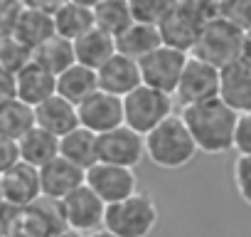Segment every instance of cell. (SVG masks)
Here are the masks:
<instances>
[{
	"label": "cell",
	"mask_w": 251,
	"mask_h": 237,
	"mask_svg": "<svg viewBox=\"0 0 251 237\" xmlns=\"http://www.w3.org/2000/svg\"><path fill=\"white\" fill-rule=\"evenodd\" d=\"M180 116L197 151L209 156H222L234 151V129H236L239 114H234L219 96L185 106Z\"/></svg>",
	"instance_id": "obj_1"
},
{
	"label": "cell",
	"mask_w": 251,
	"mask_h": 237,
	"mask_svg": "<svg viewBox=\"0 0 251 237\" xmlns=\"http://www.w3.org/2000/svg\"><path fill=\"white\" fill-rule=\"evenodd\" d=\"M222 18V3H200V0H173V8L158 25L165 47L192 55L204 25Z\"/></svg>",
	"instance_id": "obj_2"
},
{
	"label": "cell",
	"mask_w": 251,
	"mask_h": 237,
	"mask_svg": "<svg viewBox=\"0 0 251 237\" xmlns=\"http://www.w3.org/2000/svg\"><path fill=\"white\" fill-rule=\"evenodd\" d=\"M197 156V146L182 121V116L175 114L163 121L155 131L146 136V158L163 171H177L192 163Z\"/></svg>",
	"instance_id": "obj_3"
},
{
	"label": "cell",
	"mask_w": 251,
	"mask_h": 237,
	"mask_svg": "<svg viewBox=\"0 0 251 237\" xmlns=\"http://www.w3.org/2000/svg\"><path fill=\"white\" fill-rule=\"evenodd\" d=\"M160 210L158 203L148 193H136L121 203L106 205V222L103 230L113 232L116 237H151L158 227Z\"/></svg>",
	"instance_id": "obj_4"
},
{
	"label": "cell",
	"mask_w": 251,
	"mask_h": 237,
	"mask_svg": "<svg viewBox=\"0 0 251 237\" xmlns=\"http://www.w3.org/2000/svg\"><path fill=\"white\" fill-rule=\"evenodd\" d=\"M123 116L128 129H133L141 136H148L163 121L175 116V99L151 87H138L133 94L123 99Z\"/></svg>",
	"instance_id": "obj_5"
},
{
	"label": "cell",
	"mask_w": 251,
	"mask_h": 237,
	"mask_svg": "<svg viewBox=\"0 0 251 237\" xmlns=\"http://www.w3.org/2000/svg\"><path fill=\"white\" fill-rule=\"evenodd\" d=\"M241 47H244V32L229 20L217 18L204 25L190 57L202 59L217 69H224L226 64L241 59Z\"/></svg>",
	"instance_id": "obj_6"
},
{
	"label": "cell",
	"mask_w": 251,
	"mask_h": 237,
	"mask_svg": "<svg viewBox=\"0 0 251 237\" xmlns=\"http://www.w3.org/2000/svg\"><path fill=\"white\" fill-rule=\"evenodd\" d=\"M187 59H190V55H185V52L170 50L165 45L158 47L153 55H148L146 59L138 62L143 87H151L155 91H163V94L175 96L177 84L182 79V72L187 67Z\"/></svg>",
	"instance_id": "obj_7"
},
{
	"label": "cell",
	"mask_w": 251,
	"mask_h": 237,
	"mask_svg": "<svg viewBox=\"0 0 251 237\" xmlns=\"http://www.w3.org/2000/svg\"><path fill=\"white\" fill-rule=\"evenodd\" d=\"M62 207V217L67 230L81 232V235H94L99 230H103L106 222V203L91 193L86 185H81L79 190H74L69 198H64L59 203Z\"/></svg>",
	"instance_id": "obj_8"
},
{
	"label": "cell",
	"mask_w": 251,
	"mask_h": 237,
	"mask_svg": "<svg viewBox=\"0 0 251 237\" xmlns=\"http://www.w3.org/2000/svg\"><path fill=\"white\" fill-rule=\"evenodd\" d=\"M143 158H146V136L136 134L128 126H118L99 136V163L136 171Z\"/></svg>",
	"instance_id": "obj_9"
},
{
	"label": "cell",
	"mask_w": 251,
	"mask_h": 237,
	"mask_svg": "<svg viewBox=\"0 0 251 237\" xmlns=\"http://www.w3.org/2000/svg\"><path fill=\"white\" fill-rule=\"evenodd\" d=\"M86 188L96 193L106 205L121 203L138 193V178L131 168H118L111 163H96L86 171Z\"/></svg>",
	"instance_id": "obj_10"
},
{
	"label": "cell",
	"mask_w": 251,
	"mask_h": 237,
	"mask_svg": "<svg viewBox=\"0 0 251 237\" xmlns=\"http://www.w3.org/2000/svg\"><path fill=\"white\" fill-rule=\"evenodd\" d=\"M217 96H219V69L202 59L190 57L187 67L182 72V79L177 84V91L173 96L175 104H180L185 109V106H192V104H200L207 99H217Z\"/></svg>",
	"instance_id": "obj_11"
},
{
	"label": "cell",
	"mask_w": 251,
	"mask_h": 237,
	"mask_svg": "<svg viewBox=\"0 0 251 237\" xmlns=\"http://www.w3.org/2000/svg\"><path fill=\"white\" fill-rule=\"evenodd\" d=\"M79 111V126L103 136L118 126H126V116H123V99L106 94V91H96L94 96H89L84 104L76 106Z\"/></svg>",
	"instance_id": "obj_12"
},
{
	"label": "cell",
	"mask_w": 251,
	"mask_h": 237,
	"mask_svg": "<svg viewBox=\"0 0 251 237\" xmlns=\"http://www.w3.org/2000/svg\"><path fill=\"white\" fill-rule=\"evenodd\" d=\"M62 230H67V225H64L59 203L40 198L37 203L18 210V222H15L13 235H18V237H54Z\"/></svg>",
	"instance_id": "obj_13"
},
{
	"label": "cell",
	"mask_w": 251,
	"mask_h": 237,
	"mask_svg": "<svg viewBox=\"0 0 251 237\" xmlns=\"http://www.w3.org/2000/svg\"><path fill=\"white\" fill-rule=\"evenodd\" d=\"M219 99L234 114H251V62L236 59L219 69Z\"/></svg>",
	"instance_id": "obj_14"
},
{
	"label": "cell",
	"mask_w": 251,
	"mask_h": 237,
	"mask_svg": "<svg viewBox=\"0 0 251 237\" xmlns=\"http://www.w3.org/2000/svg\"><path fill=\"white\" fill-rule=\"evenodd\" d=\"M0 195H3L5 205H13V207H27L37 203L42 198L40 171L20 161L5 176H0Z\"/></svg>",
	"instance_id": "obj_15"
},
{
	"label": "cell",
	"mask_w": 251,
	"mask_h": 237,
	"mask_svg": "<svg viewBox=\"0 0 251 237\" xmlns=\"http://www.w3.org/2000/svg\"><path fill=\"white\" fill-rule=\"evenodd\" d=\"M96 77H99V89L106 91V94H113L118 99H126L128 94H133L138 87H143L138 62L123 57L118 52L96 72Z\"/></svg>",
	"instance_id": "obj_16"
},
{
	"label": "cell",
	"mask_w": 251,
	"mask_h": 237,
	"mask_svg": "<svg viewBox=\"0 0 251 237\" xmlns=\"http://www.w3.org/2000/svg\"><path fill=\"white\" fill-rule=\"evenodd\" d=\"M40 185H42V198L62 203L74 190L86 185V173L59 156L50 166L40 168Z\"/></svg>",
	"instance_id": "obj_17"
},
{
	"label": "cell",
	"mask_w": 251,
	"mask_h": 237,
	"mask_svg": "<svg viewBox=\"0 0 251 237\" xmlns=\"http://www.w3.org/2000/svg\"><path fill=\"white\" fill-rule=\"evenodd\" d=\"M54 35H57L54 15H50L40 3H25L20 20H18V28H15V40L35 52L37 47L50 42Z\"/></svg>",
	"instance_id": "obj_18"
},
{
	"label": "cell",
	"mask_w": 251,
	"mask_h": 237,
	"mask_svg": "<svg viewBox=\"0 0 251 237\" xmlns=\"http://www.w3.org/2000/svg\"><path fill=\"white\" fill-rule=\"evenodd\" d=\"M35 121H37V129H42L57 139H64L67 134L79 129V111L67 99L52 96L35 109Z\"/></svg>",
	"instance_id": "obj_19"
},
{
	"label": "cell",
	"mask_w": 251,
	"mask_h": 237,
	"mask_svg": "<svg viewBox=\"0 0 251 237\" xmlns=\"http://www.w3.org/2000/svg\"><path fill=\"white\" fill-rule=\"evenodd\" d=\"M15 87H18V99L25 101L27 106L37 109L40 104H45L47 99L57 96V77L50 74L47 69H42L40 64H27L18 77H15Z\"/></svg>",
	"instance_id": "obj_20"
},
{
	"label": "cell",
	"mask_w": 251,
	"mask_h": 237,
	"mask_svg": "<svg viewBox=\"0 0 251 237\" xmlns=\"http://www.w3.org/2000/svg\"><path fill=\"white\" fill-rule=\"evenodd\" d=\"M96 28L94 20V5L86 3H59V10L54 13V30L59 37L76 42L86 32Z\"/></svg>",
	"instance_id": "obj_21"
},
{
	"label": "cell",
	"mask_w": 251,
	"mask_h": 237,
	"mask_svg": "<svg viewBox=\"0 0 251 237\" xmlns=\"http://www.w3.org/2000/svg\"><path fill=\"white\" fill-rule=\"evenodd\" d=\"M158 47H163L160 32L153 25H143V23H133L121 37H116V52L128 57V59H146L148 55H153Z\"/></svg>",
	"instance_id": "obj_22"
},
{
	"label": "cell",
	"mask_w": 251,
	"mask_h": 237,
	"mask_svg": "<svg viewBox=\"0 0 251 237\" xmlns=\"http://www.w3.org/2000/svg\"><path fill=\"white\" fill-rule=\"evenodd\" d=\"M59 156L86 173L99 163V136L79 126L76 131L59 139Z\"/></svg>",
	"instance_id": "obj_23"
},
{
	"label": "cell",
	"mask_w": 251,
	"mask_h": 237,
	"mask_svg": "<svg viewBox=\"0 0 251 237\" xmlns=\"http://www.w3.org/2000/svg\"><path fill=\"white\" fill-rule=\"evenodd\" d=\"M74 55H76V64L99 72L116 55V40L101 32L99 28H94L91 32H86L84 37L74 42Z\"/></svg>",
	"instance_id": "obj_24"
},
{
	"label": "cell",
	"mask_w": 251,
	"mask_h": 237,
	"mask_svg": "<svg viewBox=\"0 0 251 237\" xmlns=\"http://www.w3.org/2000/svg\"><path fill=\"white\" fill-rule=\"evenodd\" d=\"M99 91V77L94 69L89 67H81V64H74L69 67L64 74L57 77V96L67 99L69 104L79 106L84 104L89 96H94Z\"/></svg>",
	"instance_id": "obj_25"
},
{
	"label": "cell",
	"mask_w": 251,
	"mask_h": 237,
	"mask_svg": "<svg viewBox=\"0 0 251 237\" xmlns=\"http://www.w3.org/2000/svg\"><path fill=\"white\" fill-rule=\"evenodd\" d=\"M18 146H20V161L37 171L50 166L54 158H59V139L37 126L25 139H20Z\"/></svg>",
	"instance_id": "obj_26"
},
{
	"label": "cell",
	"mask_w": 251,
	"mask_h": 237,
	"mask_svg": "<svg viewBox=\"0 0 251 237\" xmlns=\"http://www.w3.org/2000/svg\"><path fill=\"white\" fill-rule=\"evenodd\" d=\"M94 20H96V28L111 35L113 40L121 37L136 23L131 13V3H126V0H101V3H94Z\"/></svg>",
	"instance_id": "obj_27"
},
{
	"label": "cell",
	"mask_w": 251,
	"mask_h": 237,
	"mask_svg": "<svg viewBox=\"0 0 251 237\" xmlns=\"http://www.w3.org/2000/svg\"><path fill=\"white\" fill-rule=\"evenodd\" d=\"M35 126H37V121H35V109L27 106L25 101L13 99V101H5L3 106H0V136L13 139V141H20V139H25Z\"/></svg>",
	"instance_id": "obj_28"
},
{
	"label": "cell",
	"mask_w": 251,
	"mask_h": 237,
	"mask_svg": "<svg viewBox=\"0 0 251 237\" xmlns=\"http://www.w3.org/2000/svg\"><path fill=\"white\" fill-rule=\"evenodd\" d=\"M32 62L40 64L42 69H47L50 74L59 77L64 74L69 67L76 64V55H74V42L54 35L50 42H45L42 47H37L32 52Z\"/></svg>",
	"instance_id": "obj_29"
},
{
	"label": "cell",
	"mask_w": 251,
	"mask_h": 237,
	"mask_svg": "<svg viewBox=\"0 0 251 237\" xmlns=\"http://www.w3.org/2000/svg\"><path fill=\"white\" fill-rule=\"evenodd\" d=\"M27 64H32V50H27L15 37L0 40V72L18 77Z\"/></svg>",
	"instance_id": "obj_30"
},
{
	"label": "cell",
	"mask_w": 251,
	"mask_h": 237,
	"mask_svg": "<svg viewBox=\"0 0 251 237\" xmlns=\"http://www.w3.org/2000/svg\"><path fill=\"white\" fill-rule=\"evenodd\" d=\"M170 8H173V0H133L131 3L133 20L143 25H153V28L163 23Z\"/></svg>",
	"instance_id": "obj_31"
},
{
	"label": "cell",
	"mask_w": 251,
	"mask_h": 237,
	"mask_svg": "<svg viewBox=\"0 0 251 237\" xmlns=\"http://www.w3.org/2000/svg\"><path fill=\"white\" fill-rule=\"evenodd\" d=\"M231 180H234L236 195L251 207V156H236L231 166Z\"/></svg>",
	"instance_id": "obj_32"
},
{
	"label": "cell",
	"mask_w": 251,
	"mask_h": 237,
	"mask_svg": "<svg viewBox=\"0 0 251 237\" xmlns=\"http://www.w3.org/2000/svg\"><path fill=\"white\" fill-rule=\"evenodd\" d=\"M25 3H18V0H0V40L15 37V28Z\"/></svg>",
	"instance_id": "obj_33"
},
{
	"label": "cell",
	"mask_w": 251,
	"mask_h": 237,
	"mask_svg": "<svg viewBox=\"0 0 251 237\" xmlns=\"http://www.w3.org/2000/svg\"><path fill=\"white\" fill-rule=\"evenodd\" d=\"M222 18L236 25L241 32L251 30V0H234V3H222Z\"/></svg>",
	"instance_id": "obj_34"
},
{
	"label": "cell",
	"mask_w": 251,
	"mask_h": 237,
	"mask_svg": "<svg viewBox=\"0 0 251 237\" xmlns=\"http://www.w3.org/2000/svg\"><path fill=\"white\" fill-rule=\"evenodd\" d=\"M234 151L239 156H251V114H239V118H236Z\"/></svg>",
	"instance_id": "obj_35"
},
{
	"label": "cell",
	"mask_w": 251,
	"mask_h": 237,
	"mask_svg": "<svg viewBox=\"0 0 251 237\" xmlns=\"http://www.w3.org/2000/svg\"><path fill=\"white\" fill-rule=\"evenodd\" d=\"M18 163H20V146H18V141L0 136V176H5Z\"/></svg>",
	"instance_id": "obj_36"
},
{
	"label": "cell",
	"mask_w": 251,
	"mask_h": 237,
	"mask_svg": "<svg viewBox=\"0 0 251 237\" xmlns=\"http://www.w3.org/2000/svg\"><path fill=\"white\" fill-rule=\"evenodd\" d=\"M18 99V87H15V77L13 74H5L0 72V106L5 101H13Z\"/></svg>",
	"instance_id": "obj_37"
},
{
	"label": "cell",
	"mask_w": 251,
	"mask_h": 237,
	"mask_svg": "<svg viewBox=\"0 0 251 237\" xmlns=\"http://www.w3.org/2000/svg\"><path fill=\"white\" fill-rule=\"evenodd\" d=\"M241 57L251 62V30L244 32V47H241Z\"/></svg>",
	"instance_id": "obj_38"
},
{
	"label": "cell",
	"mask_w": 251,
	"mask_h": 237,
	"mask_svg": "<svg viewBox=\"0 0 251 237\" xmlns=\"http://www.w3.org/2000/svg\"><path fill=\"white\" fill-rule=\"evenodd\" d=\"M54 237H86V235L74 232V230H62V232H59V235H54Z\"/></svg>",
	"instance_id": "obj_39"
},
{
	"label": "cell",
	"mask_w": 251,
	"mask_h": 237,
	"mask_svg": "<svg viewBox=\"0 0 251 237\" xmlns=\"http://www.w3.org/2000/svg\"><path fill=\"white\" fill-rule=\"evenodd\" d=\"M89 237H116V235L108 232V230H99V232H94V235H89Z\"/></svg>",
	"instance_id": "obj_40"
},
{
	"label": "cell",
	"mask_w": 251,
	"mask_h": 237,
	"mask_svg": "<svg viewBox=\"0 0 251 237\" xmlns=\"http://www.w3.org/2000/svg\"><path fill=\"white\" fill-rule=\"evenodd\" d=\"M0 237H8V235H5V232H3V227H0Z\"/></svg>",
	"instance_id": "obj_41"
},
{
	"label": "cell",
	"mask_w": 251,
	"mask_h": 237,
	"mask_svg": "<svg viewBox=\"0 0 251 237\" xmlns=\"http://www.w3.org/2000/svg\"><path fill=\"white\" fill-rule=\"evenodd\" d=\"M0 205H3V195H0Z\"/></svg>",
	"instance_id": "obj_42"
},
{
	"label": "cell",
	"mask_w": 251,
	"mask_h": 237,
	"mask_svg": "<svg viewBox=\"0 0 251 237\" xmlns=\"http://www.w3.org/2000/svg\"><path fill=\"white\" fill-rule=\"evenodd\" d=\"M10 237H18V235H10Z\"/></svg>",
	"instance_id": "obj_43"
}]
</instances>
